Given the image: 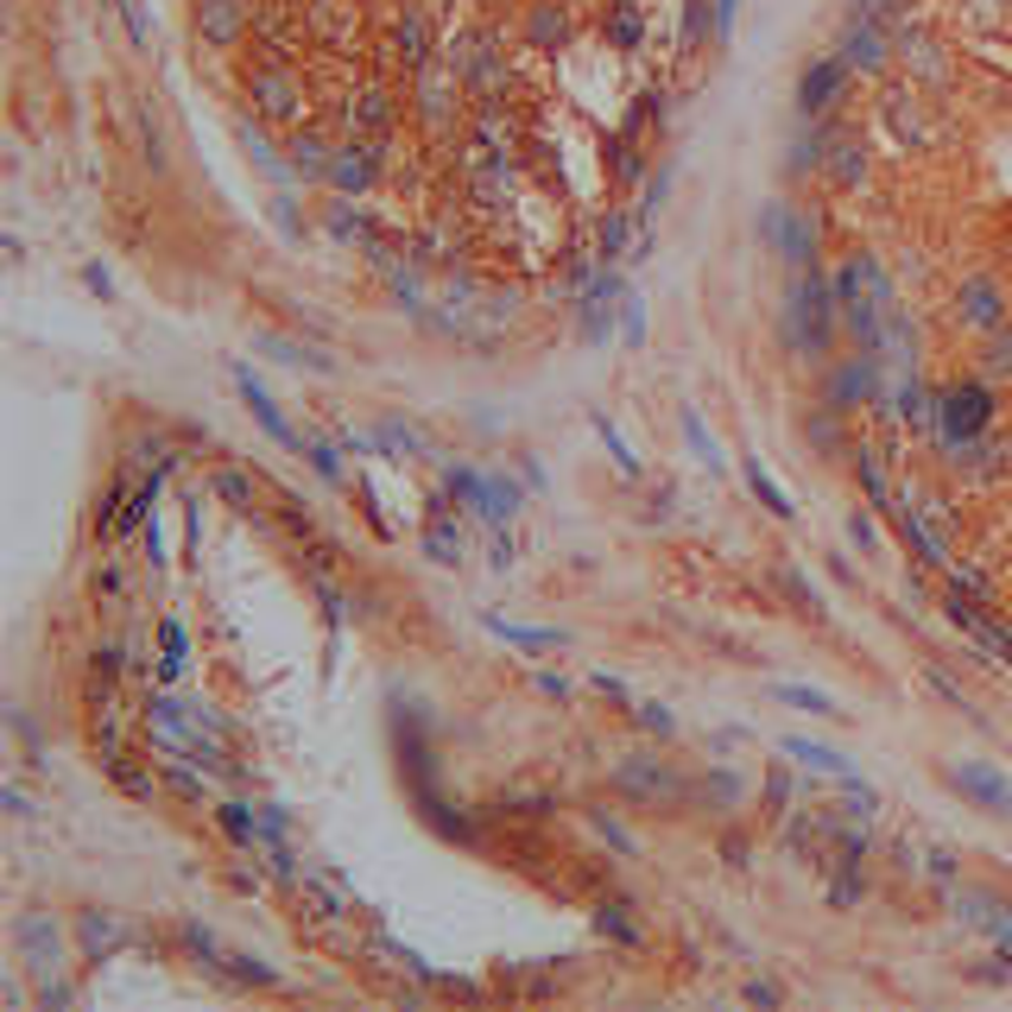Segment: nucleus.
<instances>
[{
	"mask_svg": "<svg viewBox=\"0 0 1012 1012\" xmlns=\"http://www.w3.org/2000/svg\"><path fill=\"white\" fill-rule=\"evenodd\" d=\"M178 671H184V627H178V620H165V665H159V678L172 684Z\"/></svg>",
	"mask_w": 1012,
	"mask_h": 1012,
	"instance_id": "10",
	"label": "nucleus"
},
{
	"mask_svg": "<svg viewBox=\"0 0 1012 1012\" xmlns=\"http://www.w3.org/2000/svg\"><path fill=\"white\" fill-rule=\"evenodd\" d=\"M595 431H602V443H608V450H615V463H620V475H633V469H640V463H633V456H627V443H620V437H615V425H608V418H595Z\"/></svg>",
	"mask_w": 1012,
	"mask_h": 1012,
	"instance_id": "15",
	"label": "nucleus"
},
{
	"mask_svg": "<svg viewBox=\"0 0 1012 1012\" xmlns=\"http://www.w3.org/2000/svg\"><path fill=\"white\" fill-rule=\"evenodd\" d=\"M380 443H387V450H399V456H418V450H425V437L418 431H405V425H380Z\"/></svg>",
	"mask_w": 1012,
	"mask_h": 1012,
	"instance_id": "11",
	"label": "nucleus"
},
{
	"mask_svg": "<svg viewBox=\"0 0 1012 1012\" xmlns=\"http://www.w3.org/2000/svg\"><path fill=\"white\" fill-rule=\"evenodd\" d=\"M488 627H494L501 640H513V646H526V652H551V646H564V633H551V627H513V620H501V615H488Z\"/></svg>",
	"mask_w": 1012,
	"mask_h": 1012,
	"instance_id": "4",
	"label": "nucleus"
},
{
	"mask_svg": "<svg viewBox=\"0 0 1012 1012\" xmlns=\"http://www.w3.org/2000/svg\"><path fill=\"white\" fill-rule=\"evenodd\" d=\"M684 431H690V443H696V456H703L709 469H722V450L709 443V431H703V418H696V412H690V418H684Z\"/></svg>",
	"mask_w": 1012,
	"mask_h": 1012,
	"instance_id": "13",
	"label": "nucleus"
},
{
	"mask_svg": "<svg viewBox=\"0 0 1012 1012\" xmlns=\"http://www.w3.org/2000/svg\"><path fill=\"white\" fill-rule=\"evenodd\" d=\"M20 943L33 949V969H51V962H58V931H51V918H20Z\"/></svg>",
	"mask_w": 1012,
	"mask_h": 1012,
	"instance_id": "3",
	"label": "nucleus"
},
{
	"mask_svg": "<svg viewBox=\"0 0 1012 1012\" xmlns=\"http://www.w3.org/2000/svg\"><path fill=\"white\" fill-rule=\"evenodd\" d=\"M210 488H216V494L235 506V513H260V494H253V488H248V481H241L235 469H216V475H210Z\"/></svg>",
	"mask_w": 1012,
	"mask_h": 1012,
	"instance_id": "6",
	"label": "nucleus"
},
{
	"mask_svg": "<svg viewBox=\"0 0 1012 1012\" xmlns=\"http://www.w3.org/2000/svg\"><path fill=\"white\" fill-rule=\"evenodd\" d=\"M235 387H241V399H248V412H253V418H260V431L273 437V443H286V450H298V437H291V425H286V418H279V405L266 399V387L253 380L248 367L235 374Z\"/></svg>",
	"mask_w": 1012,
	"mask_h": 1012,
	"instance_id": "1",
	"label": "nucleus"
},
{
	"mask_svg": "<svg viewBox=\"0 0 1012 1012\" xmlns=\"http://www.w3.org/2000/svg\"><path fill=\"white\" fill-rule=\"evenodd\" d=\"M779 703H797V709H817V716H835V703L823 696V690H797V684H779L772 690Z\"/></svg>",
	"mask_w": 1012,
	"mask_h": 1012,
	"instance_id": "9",
	"label": "nucleus"
},
{
	"mask_svg": "<svg viewBox=\"0 0 1012 1012\" xmlns=\"http://www.w3.org/2000/svg\"><path fill=\"white\" fill-rule=\"evenodd\" d=\"M747 481H754V494H759V501H766V506H772L779 519H792V513H797V506L785 501V494H779V481H772V475L759 469V463H747Z\"/></svg>",
	"mask_w": 1012,
	"mask_h": 1012,
	"instance_id": "8",
	"label": "nucleus"
},
{
	"mask_svg": "<svg viewBox=\"0 0 1012 1012\" xmlns=\"http://www.w3.org/2000/svg\"><path fill=\"white\" fill-rule=\"evenodd\" d=\"M83 937H89V949H102V943H121V931H114V924H102V911H89V918H83Z\"/></svg>",
	"mask_w": 1012,
	"mask_h": 1012,
	"instance_id": "14",
	"label": "nucleus"
},
{
	"mask_svg": "<svg viewBox=\"0 0 1012 1012\" xmlns=\"http://www.w3.org/2000/svg\"><path fill=\"white\" fill-rule=\"evenodd\" d=\"M785 754L792 759H804V766H810V772H830V779H842V785H855V766H848V759L842 754H830V747H817V741H785Z\"/></svg>",
	"mask_w": 1012,
	"mask_h": 1012,
	"instance_id": "2",
	"label": "nucleus"
},
{
	"mask_svg": "<svg viewBox=\"0 0 1012 1012\" xmlns=\"http://www.w3.org/2000/svg\"><path fill=\"white\" fill-rule=\"evenodd\" d=\"M962 785H969L975 797H987L994 810H1007V804H1012V797H1007V785H1000L994 772H981V766H962Z\"/></svg>",
	"mask_w": 1012,
	"mask_h": 1012,
	"instance_id": "7",
	"label": "nucleus"
},
{
	"mask_svg": "<svg viewBox=\"0 0 1012 1012\" xmlns=\"http://www.w3.org/2000/svg\"><path fill=\"white\" fill-rule=\"evenodd\" d=\"M222 830L235 835V842H260V830L248 823V804H222Z\"/></svg>",
	"mask_w": 1012,
	"mask_h": 1012,
	"instance_id": "12",
	"label": "nucleus"
},
{
	"mask_svg": "<svg viewBox=\"0 0 1012 1012\" xmlns=\"http://www.w3.org/2000/svg\"><path fill=\"white\" fill-rule=\"evenodd\" d=\"M425 551H431L437 564H456V557H463V526H456V519H431Z\"/></svg>",
	"mask_w": 1012,
	"mask_h": 1012,
	"instance_id": "5",
	"label": "nucleus"
},
{
	"mask_svg": "<svg viewBox=\"0 0 1012 1012\" xmlns=\"http://www.w3.org/2000/svg\"><path fill=\"white\" fill-rule=\"evenodd\" d=\"M633 709H640V722H646L652 734H671V728H678V722H671V709H665V703H633Z\"/></svg>",
	"mask_w": 1012,
	"mask_h": 1012,
	"instance_id": "16",
	"label": "nucleus"
},
{
	"mask_svg": "<svg viewBox=\"0 0 1012 1012\" xmlns=\"http://www.w3.org/2000/svg\"><path fill=\"white\" fill-rule=\"evenodd\" d=\"M172 785H178L184 797H203V785H197V779H190V772H184V766H172Z\"/></svg>",
	"mask_w": 1012,
	"mask_h": 1012,
	"instance_id": "17",
	"label": "nucleus"
}]
</instances>
